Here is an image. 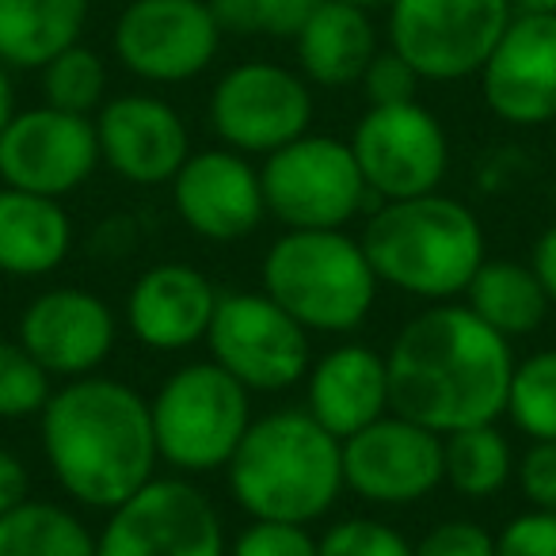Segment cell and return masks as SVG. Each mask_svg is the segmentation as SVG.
Returning <instances> with one entry per match:
<instances>
[{
	"label": "cell",
	"mask_w": 556,
	"mask_h": 556,
	"mask_svg": "<svg viewBox=\"0 0 556 556\" xmlns=\"http://www.w3.org/2000/svg\"><path fill=\"white\" fill-rule=\"evenodd\" d=\"M510 340L465 302H439L408 320L386 351L393 412L454 434L507 412L515 374Z\"/></svg>",
	"instance_id": "6da1fadb"
},
{
	"label": "cell",
	"mask_w": 556,
	"mask_h": 556,
	"mask_svg": "<svg viewBox=\"0 0 556 556\" xmlns=\"http://www.w3.org/2000/svg\"><path fill=\"white\" fill-rule=\"evenodd\" d=\"M39 442L54 484L85 510H115L156 477L149 401L108 374L62 381L39 412Z\"/></svg>",
	"instance_id": "7a4b0ae2"
},
{
	"label": "cell",
	"mask_w": 556,
	"mask_h": 556,
	"mask_svg": "<svg viewBox=\"0 0 556 556\" xmlns=\"http://www.w3.org/2000/svg\"><path fill=\"white\" fill-rule=\"evenodd\" d=\"M225 488L248 518L313 526L348 492L343 442L305 408L255 416L225 465Z\"/></svg>",
	"instance_id": "3957f363"
},
{
	"label": "cell",
	"mask_w": 556,
	"mask_h": 556,
	"mask_svg": "<svg viewBox=\"0 0 556 556\" xmlns=\"http://www.w3.org/2000/svg\"><path fill=\"white\" fill-rule=\"evenodd\" d=\"M358 240L381 287L427 305L457 302L488 260L477 210L442 191L378 202Z\"/></svg>",
	"instance_id": "277c9868"
},
{
	"label": "cell",
	"mask_w": 556,
	"mask_h": 556,
	"mask_svg": "<svg viewBox=\"0 0 556 556\" xmlns=\"http://www.w3.org/2000/svg\"><path fill=\"white\" fill-rule=\"evenodd\" d=\"M260 287L309 336H351L370 320L381 282L348 229H282L260 263Z\"/></svg>",
	"instance_id": "5b68a950"
},
{
	"label": "cell",
	"mask_w": 556,
	"mask_h": 556,
	"mask_svg": "<svg viewBox=\"0 0 556 556\" xmlns=\"http://www.w3.org/2000/svg\"><path fill=\"white\" fill-rule=\"evenodd\" d=\"M156 454L179 477L225 472L240 439L252 427V393L214 358L187 363L149 396Z\"/></svg>",
	"instance_id": "8992f818"
},
{
	"label": "cell",
	"mask_w": 556,
	"mask_h": 556,
	"mask_svg": "<svg viewBox=\"0 0 556 556\" xmlns=\"http://www.w3.org/2000/svg\"><path fill=\"white\" fill-rule=\"evenodd\" d=\"M267 217L282 229H348L370 202L358 161L348 141L332 134H302L263 156Z\"/></svg>",
	"instance_id": "52a82bcc"
},
{
	"label": "cell",
	"mask_w": 556,
	"mask_h": 556,
	"mask_svg": "<svg viewBox=\"0 0 556 556\" xmlns=\"http://www.w3.org/2000/svg\"><path fill=\"white\" fill-rule=\"evenodd\" d=\"M510 0H389V47L431 85L477 77L500 35Z\"/></svg>",
	"instance_id": "ba28073f"
},
{
	"label": "cell",
	"mask_w": 556,
	"mask_h": 556,
	"mask_svg": "<svg viewBox=\"0 0 556 556\" xmlns=\"http://www.w3.org/2000/svg\"><path fill=\"white\" fill-rule=\"evenodd\" d=\"M217 503L191 477H153L130 500L108 510L96 533V556H225Z\"/></svg>",
	"instance_id": "9c48e42d"
},
{
	"label": "cell",
	"mask_w": 556,
	"mask_h": 556,
	"mask_svg": "<svg viewBox=\"0 0 556 556\" xmlns=\"http://www.w3.org/2000/svg\"><path fill=\"white\" fill-rule=\"evenodd\" d=\"M210 358L248 393H287L313 366L309 332L263 290L222 294L206 332Z\"/></svg>",
	"instance_id": "30bf717a"
},
{
	"label": "cell",
	"mask_w": 556,
	"mask_h": 556,
	"mask_svg": "<svg viewBox=\"0 0 556 556\" xmlns=\"http://www.w3.org/2000/svg\"><path fill=\"white\" fill-rule=\"evenodd\" d=\"M313 88L298 70L275 62H240L210 92V130L244 156H270L313 126Z\"/></svg>",
	"instance_id": "8fae6325"
},
{
	"label": "cell",
	"mask_w": 556,
	"mask_h": 556,
	"mask_svg": "<svg viewBox=\"0 0 556 556\" xmlns=\"http://www.w3.org/2000/svg\"><path fill=\"white\" fill-rule=\"evenodd\" d=\"M348 146L370 187V199L378 202L431 194L450 172L446 126L419 100L366 108Z\"/></svg>",
	"instance_id": "7c38bea8"
},
{
	"label": "cell",
	"mask_w": 556,
	"mask_h": 556,
	"mask_svg": "<svg viewBox=\"0 0 556 556\" xmlns=\"http://www.w3.org/2000/svg\"><path fill=\"white\" fill-rule=\"evenodd\" d=\"M111 50L146 85H187L214 65L222 27L206 0H130L115 20Z\"/></svg>",
	"instance_id": "4fadbf2b"
},
{
	"label": "cell",
	"mask_w": 556,
	"mask_h": 556,
	"mask_svg": "<svg viewBox=\"0 0 556 556\" xmlns=\"http://www.w3.org/2000/svg\"><path fill=\"white\" fill-rule=\"evenodd\" d=\"M100 168V141L88 115L50 103L16 111L0 130V187L65 199Z\"/></svg>",
	"instance_id": "5bb4252c"
},
{
	"label": "cell",
	"mask_w": 556,
	"mask_h": 556,
	"mask_svg": "<svg viewBox=\"0 0 556 556\" xmlns=\"http://www.w3.org/2000/svg\"><path fill=\"white\" fill-rule=\"evenodd\" d=\"M442 484V434L401 412L343 439V488L374 507H412Z\"/></svg>",
	"instance_id": "9a60e30c"
},
{
	"label": "cell",
	"mask_w": 556,
	"mask_h": 556,
	"mask_svg": "<svg viewBox=\"0 0 556 556\" xmlns=\"http://www.w3.org/2000/svg\"><path fill=\"white\" fill-rule=\"evenodd\" d=\"M16 340L50 378L100 374L118 343V317L100 294L85 287H50L24 305Z\"/></svg>",
	"instance_id": "2e32d148"
},
{
	"label": "cell",
	"mask_w": 556,
	"mask_h": 556,
	"mask_svg": "<svg viewBox=\"0 0 556 556\" xmlns=\"http://www.w3.org/2000/svg\"><path fill=\"white\" fill-rule=\"evenodd\" d=\"M168 187L176 217L210 244H237L267 217L260 168L229 146L191 153Z\"/></svg>",
	"instance_id": "e0dca14e"
},
{
	"label": "cell",
	"mask_w": 556,
	"mask_h": 556,
	"mask_svg": "<svg viewBox=\"0 0 556 556\" xmlns=\"http://www.w3.org/2000/svg\"><path fill=\"white\" fill-rule=\"evenodd\" d=\"M477 77L500 123L522 130L556 123V12H515Z\"/></svg>",
	"instance_id": "ac0fdd59"
},
{
	"label": "cell",
	"mask_w": 556,
	"mask_h": 556,
	"mask_svg": "<svg viewBox=\"0 0 556 556\" xmlns=\"http://www.w3.org/2000/svg\"><path fill=\"white\" fill-rule=\"evenodd\" d=\"M100 164L134 187L172 184L191 156L187 123L168 100L149 92H126L92 115Z\"/></svg>",
	"instance_id": "d6986e66"
},
{
	"label": "cell",
	"mask_w": 556,
	"mask_h": 556,
	"mask_svg": "<svg viewBox=\"0 0 556 556\" xmlns=\"http://www.w3.org/2000/svg\"><path fill=\"white\" fill-rule=\"evenodd\" d=\"M217 302L222 294L206 270L164 260L134 278L126 294V328L141 348L176 355L194 343H206Z\"/></svg>",
	"instance_id": "ffe728a7"
},
{
	"label": "cell",
	"mask_w": 556,
	"mask_h": 556,
	"mask_svg": "<svg viewBox=\"0 0 556 556\" xmlns=\"http://www.w3.org/2000/svg\"><path fill=\"white\" fill-rule=\"evenodd\" d=\"M305 412L340 442L393 412L386 355L351 340L313 358L305 374Z\"/></svg>",
	"instance_id": "44dd1931"
},
{
	"label": "cell",
	"mask_w": 556,
	"mask_h": 556,
	"mask_svg": "<svg viewBox=\"0 0 556 556\" xmlns=\"http://www.w3.org/2000/svg\"><path fill=\"white\" fill-rule=\"evenodd\" d=\"M70 252L73 217L62 199L0 187V275L47 278Z\"/></svg>",
	"instance_id": "7402d4cb"
},
{
	"label": "cell",
	"mask_w": 556,
	"mask_h": 556,
	"mask_svg": "<svg viewBox=\"0 0 556 556\" xmlns=\"http://www.w3.org/2000/svg\"><path fill=\"white\" fill-rule=\"evenodd\" d=\"M374 54H378V31L370 24V12L343 0H325L309 24L294 35L298 73L320 88L358 85Z\"/></svg>",
	"instance_id": "603a6c76"
},
{
	"label": "cell",
	"mask_w": 556,
	"mask_h": 556,
	"mask_svg": "<svg viewBox=\"0 0 556 556\" xmlns=\"http://www.w3.org/2000/svg\"><path fill=\"white\" fill-rule=\"evenodd\" d=\"M92 0H0V65L35 73L77 47Z\"/></svg>",
	"instance_id": "cb8c5ba5"
},
{
	"label": "cell",
	"mask_w": 556,
	"mask_h": 556,
	"mask_svg": "<svg viewBox=\"0 0 556 556\" xmlns=\"http://www.w3.org/2000/svg\"><path fill=\"white\" fill-rule=\"evenodd\" d=\"M462 298L484 325H492L507 340L538 332L553 309L530 263L515 260H484Z\"/></svg>",
	"instance_id": "d4e9b609"
},
{
	"label": "cell",
	"mask_w": 556,
	"mask_h": 556,
	"mask_svg": "<svg viewBox=\"0 0 556 556\" xmlns=\"http://www.w3.org/2000/svg\"><path fill=\"white\" fill-rule=\"evenodd\" d=\"M515 446L495 424L442 434V484L465 500H492L515 477Z\"/></svg>",
	"instance_id": "484cf974"
},
{
	"label": "cell",
	"mask_w": 556,
	"mask_h": 556,
	"mask_svg": "<svg viewBox=\"0 0 556 556\" xmlns=\"http://www.w3.org/2000/svg\"><path fill=\"white\" fill-rule=\"evenodd\" d=\"M0 556H96V533L65 503L24 500L0 515Z\"/></svg>",
	"instance_id": "4316f807"
},
{
	"label": "cell",
	"mask_w": 556,
	"mask_h": 556,
	"mask_svg": "<svg viewBox=\"0 0 556 556\" xmlns=\"http://www.w3.org/2000/svg\"><path fill=\"white\" fill-rule=\"evenodd\" d=\"M503 416L530 442H556V348L515 363Z\"/></svg>",
	"instance_id": "83f0119b"
},
{
	"label": "cell",
	"mask_w": 556,
	"mask_h": 556,
	"mask_svg": "<svg viewBox=\"0 0 556 556\" xmlns=\"http://www.w3.org/2000/svg\"><path fill=\"white\" fill-rule=\"evenodd\" d=\"M42 103L58 111H73V115H88L108 103V65L96 50L70 47L58 54L50 65H42Z\"/></svg>",
	"instance_id": "f1b7e54d"
},
{
	"label": "cell",
	"mask_w": 556,
	"mask_h": 556,
	"mask_svg": "<svg viewBox=\"0 0 556 556\" xmlns=\"http://www.w3.org/2000/svg\"><path fill=\"white\" fill-rule=\"evenodd\" d=\"M54 393V378L27 355L20 340L0 336V419L20 424V419H39Z\"/></svg>",
	"instance_id": "f546056e"
},
{
	"label": "cell",
	"mask_w": 556,
	"mask_h": 556,
	"mask_svg": "<svg viewBox=\"0 0 556 556\" xmlns=\"http://www.w3.org/2000/svg\"><path fill=\"white\" fill-rule=\"evenodd\" d=\"M320 556H416V545L381 518L351 515L317 538Z\"/></svg>",
	"instance_id": "4dcf8cb0"
},
{
	"label": "cell",
	"mask_w": 556,
	"mask_h": 556,
	"mask_svg": "<svg viewBox=\"0 0 556 556\" xmlns=\"http://www.w3.org/2000/svg\"><path fill=\"white\" fill-rule=\"evenodd\" d=\"M225 556H320V553L309 526L248 518L244 530L229 541V553Z\"/></svg>",
	"instance_id": "1f68e13d"
},
{
	"label": "cell",
	"mask_w": 556,
	"mask_h": 556,
	"mask_svg": "<svg viewBox=\"0 0 556 556\" xmlns=\"http://www.w3.org/2000/svg\"><path fill=\"white\" fill-rule=\"evenodd\" d=\"M419 85H424V77H419V73L412 70V65L404 62L393 47L378 50V54H374V62L366 65L363 80H358V88H363V96H366V103H370V108L412 103L419 96Z\"/></svg>",
	"instance_id": "d6a6232c"
},
{
	"label": "cell",
	"mask_w": 556,
	"mask_h": 556,
	"mask_svg": "<svg viewBox=\"0 0 556 556\" xmlns=\"http://www.w3.org/2000/svg\"><path fill=\"white\" fill-rule=\"evenodd\" d=\"M416 556H495V533L472 518H446L416 541Z\"/></svg>",
	"instance_id": "836d02e7"
},
{
	"label": "cell",
	"mask_w": 556,
	"mask_h": 556,
	"mask_svg": "<svg viewBox=\"0 0 556 556\" xmlns=\"http://www.w3.org/2000/svg\"><path fill=\"white\" fill-rule=\"evenodd\" d=\"M495 556H556V515L522 510L495 533Z\"/></svg>",
	"instance_id": "e575fe53"
},
{
	"label": "cell",
	"mask_w": 556,
	"mask_h": 556,
	"mask_svg": "<svg viewBox=\"0 0 556 556\" xmlns=\"http://www.w3.org/2000/svg\"><path fill=\"white\" fill-rule=\"evenodd\" d=\"M515 477L530 507L556 515V442H530L518 457Z\"/></svg>",
	"instance_id": "d590c367"
},
{
	"label": "cell",
	"mask_w": 556,
	"mask_h": 556,
	"mask_svg": "<svg viewBox=\"0 0 556 556\" xmlns=\"http://www.w3.org/2000/svg\"><path fill=\"white\" fill-rule=\"evenodd\" d=\"M325 0H260V35L267 39H290L309 24V16Z\"/></svg>",
	"instance_id": "8d00e7d4"
},
{
	"label": "cell",
	"mask_w": 556,
	"mask_h": 556,
	"mask_svg": "<svg viewBox=\"0 0 556 556\" xmlns=\"http://www.w3.org/2000/svg\"><path fill=\"white\" fill-rule=\"evenodd\" d=\"M24 500H31V472H27V462L16 450L0 446V515L20 507Z\"/></svg>",
	"instance_id": "74e56055"
},
{
	"label": "cell",
	"mask_w": 556,
	"mask_h": 556,
	"mask_svg": "<svg viewBox=\"0 0 556 556\" xmlns=\"http://www.w3.org/2000/svg\"><path fill=\"white\" fill-rule=\"evenodd\" d=\"M222 35H260V0H206Z\"/></svg>",
	"instance_id": "f35d334b"
},
{
	"label": "cell",
	"mask_w": 556,
	"mask_h": 556,
	"mask_svg": "<svg viewBox=\"0 0 556 556\" xmlns=\"http://www.w3.org/2000/svg\"><path fill=\"white\" fill-rule=\"evenodd\" d=\"M530 270L538 275V282H541V290L548 294V302L556 305V222L545 225V229L538 232V240H533Z\"/></svg>",
	"instance_id": "ab89813d"
},
{
	"label": "cell",
	"mask_w": 556,
	"mask_h": 556,
	"mask_svg": "<svg viewBox=\"0 0 556 556\" xmlns=\"http://www.w3.org/2000/svg\"><path fill=\"white\" fill-rule=\"evenodd\" d=\"M16 115V88H12V70L0 65V130L9 126V118Z\"/></svg>",
	"instance_id": "60d3db41"
},
{
	"label": "cell",
	"mask_w": 556,
	"mask_h": 556,
	"mask_svg": "<svg viewBox=\"0 0 556 556\" xmlns=\"http://www.w3.org/2000/svg\"><path fill=\"white\" fill-rule=\"evenodd\" d=\"M510 9L515 12H541V16H548V12H556V0H510Z\"/></svg>",
	"instance_id": "b9f144b4"
},
{
	"label": "cell",
	"mask_w": 556,
	"mask_h": 556,
	"mask_svg": "<svg viewBox=\"0 0 556 556\" xmlns=\"http://www.w3.org/2000/svg\"><path fill=\"white\" fill-rule=\"evenodd\" d=\"M343 4H355V9H389V0H343Z\"/></svg>",
	"instance_id": "7bdbcfd3"
}]
</instances>
